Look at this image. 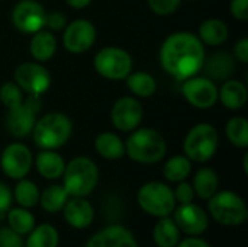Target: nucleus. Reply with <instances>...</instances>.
<instances>
[{"label": "nucleus", "instance_id": "obj_1", "mask_svg": "<svg viewBox=\"0 0 248 247\" xmlns=\"http://www.w3.org/2000/svg\"><path fill=\"white\" fill-rule=\"evenodd\" d=\"M160 61L163 68L177 80L193 77L205 61L203 42L190 32H176L163 42Z\"/></svg>", "mask_w": 248, "mask_h": 247}, {"label": "nucleus", "instance_id": "obj_2", "mask_svg": "<svg viewBox=\"0 0 248 247\" xmlns=\"http://www.w3.org/2000/svg\"><path fill=\"white\" fill-rule=\"evenodd\" d=\"M167 153L164 137L153 128L134 130L125 143V154L142 165H154L163 160Z\"/></svg>", "mask_w": 248, "mask_h": 247}, {"label": "nucleus", "instance_id": "obj_3", "mask_svg": "<svg viewBox=\"0 0 248 247\" xmlns=\"http://www.w3.org/2000/svg\"><path fill=\"white\" fill-rule=\"evenodd\" d=\"M71 132L73 124L70 118L61 112H51L35 122L32 137L39 148L57 150L70 140Z\"/></svg>", "mask_w": 248, "mask_h": 247}, {"label": "nucleus", "instance_id": "obj_4", "mask_svg": "<svg viewBox=\"0 0 248 247\" xmlns=\"http://www.w3.org/2000/svg\"><path fill=\"white\" fill-rule=\"evenodd\" d=\"M64 189L70 197L86 198L99 182V169L89 157H76L64 169Z\"/></svg>", "mask_w": 248, "mask_h": 247}, {"label": "nucleus", "instance_id": "obj_5", "mask_svg": "<svg viewBox=\"0 0 248 247\" xmlns=\"http://www.w3.org/2000/svg\"><path fill=\"white\" fill-rule=\"evenodd\" d=\"M208 201L211 217L222 226L235 227L247 220L246 201L232 191L215 192Z\"/></svg>", "mask_w": 248, "mask_h": 247}, {"label": "nucleus", "instance_id": "obj_6", "mask_svg": "<svg viewBox=\"0 0 248 247\" xmlns=\"http://www.w3.org/2000/svg\"><path fill=\"white\" fill-rule=\"evenodd\" d=\"M219 135L214 125L198 124L186 135L183 143L185 156L190 162L205 163L211 160L218 148Z\"/></svg>", "mask_w": 248, "mask_h": 247}, {"label": "nucleus", "instance_id": "obj_7", "mask_svg": "<svg viewBox=\"0 0 248 247\" xmlns=\"http://www.w3.org/2000/svg\"><path fill=\"white\" fill-rule=\"evenodd\" d=\"M138 205L154 217H169L176 208L174 192L163 182H148L138 191Z\"/></svg>", "mask_w": 248, "mask_h": 247}, {"label": "nucleus", "instance_id": "obj_8", "mask_svg": "<svg viewBox=\"0 0 248 247\" xmlns=\"http://www.w3.org/2000/svg\"><path fill=\"white\" fill-rule=\"evenodd\" d=\"M94 68L109 80L126 79L132 71V57L122 48L106 47L96 54Z\"/></svg>", "mask_w": 248, "mask_h": 247}, {"label": "nucleus", "instance_id": "obj_9", "mask_svg": "<svg viewBox=\"0 0 248 247\" xmlns=\"http://www.w3.org/2000/svg\"><path fill=\"white\" fill-rule=\"evenodd\" d=\"M39 96H31L25 99L19 106L9 109L6 115V128L10 135L16 138H23L32 132L36 122V114L41 111Z\"/></svg>", "mask_w": 248, "mask_h": 247}, {"label": "nucleus", "instance_id": "obj_10", "mask_svg": "<svg viewBox=\"0 0 248 247\" xmlns=\"http://www.w3.org/2000/svg\"><path fill=\"white\" fill-rule=\"evenodd\" d=\"M15 83L22 92L31 96H39L45 93L51 86V76L48 70L39 63H23L15 70Z\"/></svg>", "mask_w": 248, "mask_h": 247}, {"label": "nucleus", "instance_id": "obj_11", "mask_svg": "<svg viewBox=\"0 0 248 247\" xmlns=\"http://www.w3.org/2000/svg\"><path fill=\"white\" fill-rule=\"evenodd\" d=\"M185 99L198 109H209L218 100V87L209 77H189L183 80Z\"/></svg>", "mask_w": 248, "mask_h": 247}, {"label": "nucleus", "instance_id": "obj_12", "mask_svg": "<svg viewBox=\"0 0 248 247\" xmlns=\"http://www.w3.org/2000/svg\"><path fill=\"white\" fill-rule=\"evenodd\" d=\"M45 10L35 0L19 1L12 12V22L16 29L25 33H35L45 26Z\"/></svg>", "mask_w": 248, "mask_h": 247}, {"label": "nucleus", "instance_id": "obj_13", "mask_svg": "<svg viewBox=\"0 0 248 247\" xmlns=\"http://www.w3.org/2000/svg\"><path fill=\"white\" fill-rule=\"evenodd\" d=\"M144 116L142 105L138 99L125 96L116 100L112 108L110 118L116 130L122 132H131L138 128Z\"/></svg>", "mask_w": 248, "mask_h": 247}, {"label": "nucleus", "instance_id": "obj_14", "mask_svg": "<svg viewBox=\"0 0 248 247\" xmlns=\"http://www.w3.org/2000/svg\"><path fill=\"white\" fill-rule=\"evenodd\" d=\"M1 169L10 179H23L32 167L31 150L22 143L9 144L1 153Z\"/></svg>", "mask_w": 248, "mask_h": 247}, {"label": "nucleus", "instance_id": "obj_15", "mask_svg": "<svg viewBox=\"0 0 248 247\" xmlns=\"http://www.w3.org/2000/svg\"><path fill=\"white\" fill-rule=\"evenodd\" d=\"M64 47L68 52L81 54L90 49L96 41V29L92 22L86 19H77L65 26Z\"/></svg>", "mask_w": 248, "mask_h": 247}, {"label": "nucleus", "instance_id": "obj_16", "mask_svg": "<svg viewBox=\"0 0 248 247\" xmlns=\"http://www.w3.org/2000/svg\"><path fill=\"white\" fill-rule=\"evenodd\" d=\"M174 223L186 234L199 236L208 230L209 218L205 210L190 202L182 204L177 210L174 208Z\"/></svg>", "mask_w": 248, "mask_h": 247}, {"label": "nucleus", "instance_id": "obj_17", "mask_svg": "<svg viewBox=\"0 0 248 247\" xmlns=\"http://www.w3.org/2000/svg\"><path fill=\"white\" fill-rule=\"evenodd\" d=\"M86 247H138L134 234L124 226H109L93 234Z\"/></svg>", "mask_w": 248, "mask_h": 247}, {"label": "nucleus", "instance_id": "obj_18", "mask_svg": "<svg viewBox=\"0 0 248 247\" xmlns=\"http://www.w3.org/2000/svg\"><path fill=\"white\" fill-rule=\"evenodd\" d=\"M62 210L65 221L77 230H83L93 223L94 210L92 204L84 198L73 197V199L67 201Z\"/></svg>", "mask_w": 248, "mask_h": 247}, {"label": "nucleus", "instance_id": "obj_19", "mask_svg": "<svg viewBox=\"0 0 248 247\" xmlns=\"http://www.w3.org/2000/svg\"><path fill=\"white\" fill-rule=\"evenodd\" d=\"M247 87L244 83L238 80H228L222 84L221 90H218V99L222 105L231 111L241 109L247 102Z\"/></svg>", "mask_w": 248, "mask_h": 247}, {"label": "nucleus", "instance_id": "obj_20", "mask_svg": "<svg viewBox=\"0 0 248 247\" xmlns=\"http://www.w3.org/2000/svg\"><path fill=\"white\" fill-rule=\"evenodd\" d=\"M36 169L45 179H58L65 169L64 159L54 150H42L35 159Z\"/></svg>", "mask_w": 248, "mask_h": 247}, {"label": "nucleus", "instance_id": "obj_21", "mask_svg": "<svg viewBox=\"0 0 248 247\" xmlns=\"http://www.w3.org/2000/svg\"><path fill=\"white\" fill-rule=\"evenodd\" d=\"M29 49L32 57L39 61H48L52 58V55L57 51V39L55 36L49 32V31H38L33 33L31 44H29Z\"/></svg>", "mask_w": 248, "mask_h": 247}, {"label": "nucleus", "instance_id": "obj_22", "mask_svg": "<svg viewBox=\"0 0 248 247\" xmlns=\"http://www.w3.org/2000/svg\"><path fill=\"white\" fill-rule=\"evenodd\" d=\"M202 67H205L208 77L215 79V80H224L232 74L235 63H234L232 55H230L228 52L219 51L211 55L208 61H203Z\"/></svg>", "mask_w": 248, "mask_h": 247}, {"label": "nucleus", "instance_id": "obj_23", "mask_svg": "<svg viewBox=\"0 0 248 247\" xmlns=\"http://www.w3.org/2000/svg\"><path fill=\"white\" fill-rule=\"evenodd\" d=\"M96 151L109 160H118L125 156V144L124 141L113 132H102L94 140Z\"/></svg>", "mask_w": 248, "mask_h": 247}, {"label": "nucleus", "instance_id": "obj_24", "mask_svg": "<svg viewBox=\"0 0 248 247\" xmlns=\"http://www.w3.org/2000/svg\"><path fill=\"white\" fill-rule=\"evenodd\" d=\"M153 239L158 247H176L180 240V229L174 220L169 217H161L155 224L153 231Z\"/></svg>", "mask_w": 248, "mask_h": 247}, {"label": "nucleus", "instance_id": "obj_25", "mask_svg": "<svg viewBox=\"0 0 248 247\" xmlns=\"http://www.w3.org/2000/svg\"><path fill=\"white\" fill-rule=\"evenodd\" d=\"M228 28L219 19H208L199 26V39L203 44L218 47L224 44L228 38Z\"/></svg>", "mask_w": 248, "mask_h": 247}, {"label": "nucleus", "instance_id": "obj_26", "mask_svg": "<svg viewBox=\"0 0 248 247\" xmlns=\"http://www.w3.org/2000/svg\"><path fill=\"white\" fill-rule=\"evenodd\" d=\"M218 185H219L218 175L209 167H202L195 175L192 186L195 195H198L201 199H209L218 191Z\"/></svg>", "mask_w": 248, "mask_h": 247}, {"label": "nucleus", "instance_id": "obj_27", "mask_svg": "<svg viewBox=\"0 0 248 247\" xmlns=\"http://www.w3.org/2000/svg\"><path fill=\"white\" fill-rule=\"evenodd\" d=\"M126 86L134 95L140 98H150L157 90L155 79L145 71H137L129 74L126 77Z\"/></svg>", "mask_w": 248, "mask_h": 247}, {"label": "nucleus", "instance_id": "obj_28", "mask_svg": "<svg viewBox=\"0 0 248 247\" xmlns=\"http://www.w3.org/2000/svg\"><path fill=\"white\" fill-rule=\"evenodd\" d=\"M58 231L51 224H41L33 227L29 233L25 247H58Z\"/></svg>", "mask_w": 248, "mask_h": 247}, {"label": "nucleus", "instance_id": "obj_29", "mask_svg": "<svg viewBox=\"0 0 248 247\" xmlns=\"http://www.w3.org/2000/svg\"><path fill=\"white\" fill-rule=\"evenodd\" d=\"M70 195L61 185H52L48 186L41 195H39V202L41 207L48 211V213H58L64 208L67 204Z\"/></svg>", "mask_w": 248, "mask_h": 247}, {"label": "nucleus", "instance_id": "obj_30", "mask_svg": "<svg viewBox=\"0 0 248 247\" xmlns=\"http://www.w3.org/2000/svg\"><path fill=\"white\" fill-rule=\"evenodd\" d=\"M192 170V163L186 156H174L164 165L163 175L170 182H182L185 181Z\"/></svg>", "mask_w": 248, "mask_h": 247}, {"label": "nucleus", "instance_id": "obj_31", "mask_svg": "<svg viewBox=\"0 0 248 247\" xmlns=\"http://www.w3.org/2000/svg\"><path fill=\"white\" fill-rule=\"evenodd\" d=\"M7 223H9V227L20 236L29 234L32 229L35 227L33 215L28 211V208H23V207L12 208L7 214Z\"/></svg>", "mask_w": 248, "mask_h": 247}, {"label": "nucleus", "instance_id": "obj_32", "mask_svg": "<svg viewBox=\"0 0 248 247\" xmlns=\"http://www.w3.org/2000/svg\"><path fill=\"white\" fill-rule=\"evenodd\" d=\"M15 199L16 202L23 207V208H32L38 204L39 201V191L38 186L31 182L23 179H19L16 188H15Z\"/></svg>", "mask_w": 248, "mask_h": 247}, {"label": "nucleus", "instance_id": "obj_33", "mask_svg": "<svg viewBox=\"0 0 248 247\" xmlns=\"http://www.w3.org/2000/svg\"><path fill=\"white\" fill-rule=\"evenodd\" d=\"M227 137L228 140L240 147L247 148L248 147V122L244 116H235L231 118L227 124Z\"/></svg>", "mask_w": 248, "mask_h": 247}, {"label": "nucleus", "instance_id": "obj_34", "mask_svg": "<svg viewBox=\"0 0 248 247\" xmlns=\"http://www.w3.org/2000/svg\"><path fill=\"white\" fill-rule=\"evenodd\" d=\"M0 100L7 109H13L19 106L25 99L22 89L15 82H6L0 87Z\"/></svg>", "mask_w": 248, "mask_h": 247}, {"label": "nucleus", "instance_id": "obj_35", "mask_svg": "<svg viewBox=\"0 0 248 247\" xmlns=\"http://www.w3.org/2000/svg\"><path fill=\"white\" fill-rule=\"evenodd\" d=\"M180 3L182 0H148L150 9L160 16H169L174 13L179 9Z\"/></svg>", "mask_w": 248, "mask_h": 247}, {"label": "nucleus", "instance_id": "obj_36", "mask_svg": "<svg viewBox=\"0 0 248 247\" xmlns=\"http://www.w3.org/2000/svg\"><path fill=\"white\" fill-rule=\"evenodd\" d=\"M0 247H25V242L20 234L7 227L0 230Z\"/></svg>", "mask_w": 248, "mask_h": 247}, {"label": "nucleus", "instance_id": "obj_37", "mask_svg": "<svg viewBox=\"0 0 248 247\" xmlns=\"http://www.w3.org/2000/svg\"><path fill=\"white\" fill-rule=\"evenodd\" d=\"M174 192V198H176V202L179 201L180 204H190L195 198V191H193V186L187 182H180L176 188Z\"/></svg>", "mask_w": 248, "mask_h": 247}, {"label": "nucleus", "instance_id": "obj_38", "mask_svg": "<svg viewBox=\"0 0 248 247\" xmlns=\"http://www.w3.org/2000/svg\"><path fill=\"white\" fill-rule=\"evenodd\" d=\"M45 26H48L51 31H61L67 26V19L60 12H51L45 15Z\"/></svg>", "mask_w": 248, "mask_h": 247}, {"label": "nucleus", "instance_id": "obj_39", "mask_svg": "<svg viewBox=\"0 0 248 247\" xmlns=\"http://www.w3.org/2000/svg\"><path fill=\"white\" fill-rule=\"evenodd\" d=\"M230 9L234 17L240 20L248 19V0H232Z\"/></svg>", "mask_w": 248, "mask_h": 247}, {"label": "nucleus", "instance_id": "obj_40", "mask_svg": "<svg viewBox=\"0 0 248 247\" xmlns=\"http://www.w3.org/2000/svg\"><path fill=\"white\" fill-rule=\"evenodd\" d=\"M12 205V192L10 189L0 182V215L10 210Z\"/></svg>", "mask_w": 248, "mask_h": 247}, {"label": "nucleus", "instance_id": "obj_41", "mask_svg": "<svg viewBox=\"0 0 248 247\" xmlns=\"http://www.w3.org/2000/svg\"><path fill=\"white\" fill-rule=\"evenodd\" d=\"M235 57L241 61V63H248V38H241L234 48Z\"/></svg>", "mask_w": 248, "mask_h": 247}, {"label": "nucleus", "instance_id": "obj_42", "mask_svg": "<svg viewBox=\"0 0 248 247\" xmlns=\"http://www.w3.org/2000/svg\"><path fill=\"white\" fill-rule=\"evenodd\" d=\"M176 247H211L205 240H202V239H199V237H196V236H193V237H189V239H186V240H182V242H179Z\"/></svg>", "mask_w": 248, "mask_h": 247}, {"label": "nucleus", "instance_id": "obj_43", "mask_svg": "<svg viewBox=\"0 0 248 247\" xmlns=\"http://www.w3.org/2000/svg\"><path fill=\"white\" fill-rule=\"evenodd\" d=\"M68 3V6L74 7V9H84L86 6L90 4L92 0H65Z\"/></svg>", "mask_w": 248, "mask_h": 247}, {"label": "nucleus", "instance_id": "obj_44", "mask_svg": "<svg viewBox=\"0 0 248 247\" xmlns=\"http://www.w3.org/2000/svg\"><path fill=\"white\" fill-rule=\"evenodd\" d=\"M192 1H196V0H192Z\"/></svg>", "mask_w": 248, "mask_h": 247}]
</instances>
